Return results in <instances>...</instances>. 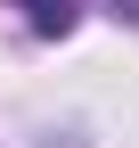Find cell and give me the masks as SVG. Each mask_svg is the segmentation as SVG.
Segmentation results:
<instances>
[{
	"label": "cell",
	"mask_w": 139,
	"mask_h": 148,
	"mask_svg": "<svg viewBox=\"0 0 139 148\" xmlns=\"http://www.w3.org/2000/svg\"><path fill=\"white\" fill-rule=\"evenodd\" d=\"M16 8H25V25H33V33H74L82 0H16Z\"/></svg>",
	"instance_id": "cell-1"
}]
</instances>
